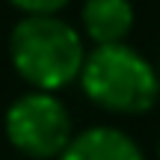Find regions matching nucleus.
I'll use <instances>...</instances> for the list:
<instances>
[{
    "label": "nucleus",
    "instance_id": "8",
    "mask_svg": "<svg viewBox=\"0 0 160 160\" xmlns=\"http://www.w3.org/2000/svg\"><path fill=\"white\" fill-rule=\"evenodd\" d=\"M157 154H160V148H157Z\"/></svg>",
    "mask_w": 160,
    "mask_h": 160
},
{
    "label": "nucleus",
    "instance_id": "4",
    "mask_svg": "<svg viewBox=\"0 0 160 160\" xmlns=\"http://www.w3.org/2000/svg\"><path fill=\"white\" fill-rule=\"evenodd\" d=\"M80 24H83V33L95 42V48L125 45L128 33L133 30V3L131 0H83Z\"/></svg>",
    "mask_w": 160,
    "mask_h": 160
},
{
    "label": "nucleus",
    "instance_id": "2",
    "mask_svg": "<svg viewBox=\"0 0 160 160\" xmlns=\"http://www.w3.org/2000/svg\"><path fill=\"white\" fill-rule=\"evenodd\" d=\"M80 86L107 113L142 116L160 98L157 68L131 45H104L86 53Z\"/></svg>",
    "mask_w": 160,
    "mask_h": 160
},
{
    "label": "nucleus",
    "instance_id": "3",
    "mask_svg": "<svg viewBox=\"0 0 160 160\" xmlns=\"http://www.w3.org/2000/svg\"><path fill=\"white\" fill-rule=\"evenodd\" d=\"M6 139L30 160H59L74 139V125L57 95L33 89L9 104Z\"/></svg>",
    "mask_w": 160,
    "mask_h": 160
},
{
    "label": "nucleus",
    "instance_id": "6",
    "mask_svg": "<svg viewBox=\"0 0 160 160\" xmlns=\"http://www.w3.org/2000/svg\"><path fill=\"white\" fill-rule=\"evenodd\" d=\"M9 3L24 15H57L59 9L68 6V0H9Z\"/></svg>",
    "mask_w": 160,
    "mask_h": 160
},
{
    "label": "nucleus",
    "instance_id": "1",
    "mask_svg": "<svg viewBox=\"0 0 160 160\" xmlns=\"http://www.w3.org/2000/svg\"><path fill=\"white\" fill-rule=\"evenodd\" d=\"M9 59L36 92H57L80 80L86 62L83 39L59 15H24L12 27Z\"/></svg>",
    "mask_w": 160,
    "mask_h": 160
},
{
    "label": "nucleus",
    "instance_id": "5",
    "mask_svg": "<svg viewBox=\"0 0 160 160\" xmlns=\"http://www.w3.org/2000/svg\"><path fill=\"white\" fill-rule=\"evenodd\" d=\"M59 160H145V154L125 131L95 125L74 133Z\"/></svg>",
    "mask_w": 160,
    "mask_h": 160
},
{
    "label": "nucleus",
    "instance_id": "7",
    "mask_svg": "<svg viewBox=\"0 0 160 160\" xmlns=\"http://www.w3.org/2000/svg\"><path fill=\"white\" fill-rule=\"evenodd\" d=\"M157 77H160V65H157Z\"/></svg>",
    "mask_w": 160,
    "mask_h": 160
}]
</instances>
